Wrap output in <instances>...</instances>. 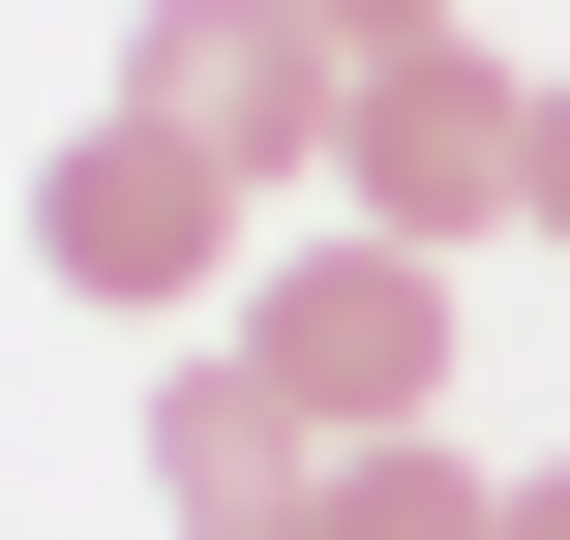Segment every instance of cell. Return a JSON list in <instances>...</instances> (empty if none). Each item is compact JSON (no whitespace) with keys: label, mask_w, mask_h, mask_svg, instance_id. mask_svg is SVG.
Instances as JSON below:
<instances>
[{"label":"cell","mask_w":570,"mask_h":540,"mask_svg":"<svg viewBox=\"0 0 570 540\" xmlns=\"http://www.w3.org/2000/svg\"><path fill=\"white\" fill-rule=\"evenodd\" d=\"M240 361H271L331 451H421V421H451V240H361V210H331L301 271H240Z\"/></svg>","instance_id":"cell-1"},{"label":"cell","mask_w":570,"mask_h":540,"mask_svg":"<svg viewBox=\"0 0 570 540\" xmlns=\"http://www.w3.org/2000/svg\"><path fill=\"white\" fill-rule=\"evenodd\" d=\"M120 120H180V150L271 210V180H331V120H361V30H331V0H150V30H120Z\"/></svg>","instance_id":"cell-2"},{"label":"cell","mask_w":570,"mask_h":540,"mask_svg":"<svg viewBox=\"0 0 570 540\" xmlns=\"http://www.w3.org/2000/svg\"><path fill=\"white\" fill-rule=\"evenodd\" d=\"M331 210H361V240H511V210H541V90L451 60V30H391L361 120H331Z\"/></svg>","instance_id":"cell-3"},{"label":"cell","mask_w":570,"mask_h":540,"mask_svg":"<svg viewBox=\"0 0 570 540\" xmlns=\"http://www.w3.org/2000/svg\"><path fill=\"white\" fill-rule=\"evenodd\" d=\"M30 271H60L90 331H150V301H240V180H210L180 120H90V150H30Z\"/></svg>","instance_id":"cell-4"},{"label":"cell","mask_w":570,"mask_h":540,"mask_svg":"<svg viewBox=\"0 0 570 540\" xmlns=\"http://www.w3.org/2000/svg\"><path fill=\"white\" fill-rule=\"evenodd\" d=\"M150 511L180 540H301L331 511V421H301L271 361H180V391H150Z\"/></svg>","instance_id":"cell-5"},{"label":"cell","mask_w":570,"mask_h":540,"mask_svg":"<svg viewBox=\"0 0 570 540\" xmlns=\"http://www.w3.org/2000/svg\"><path fill=\"white\" fill-rule=\"evenodd\" d=\"M301 540H511V481L421 421V451H331V511H301Z\"/></svg>","instance_id":"cell-6"},{"label":"cell","mask_w":570,"mask_h":540,"mask_svg":"<svg viewBox=\"0 0 570 540\" xmlns=\"http://www.w3.org/2000/svg\"><path fill=\"white\" fill-rule=\"evenodd\" d=\"M511 240H570V60H541V210H511Z\"/></svg>","instance_id":"cell-7"},{"label":"cell","mask_w":570,"mask_h":540,"mask_svg":"<svg viewBox=\"0 0 570 540\" xmlns=\"http://www.w3.org/2000/svg\"><path fill=\"white\" fill-rule=\"evenodd\" d=\"M331 30H361V60H391V30H451V0H331Z\"/></svg>","instance_id":"cell-8"},{"label":"cell","mask_w":570,"mask_h":540,"mask_svg":"<svg viewBox=\"0 0 570 540\" xmlns=\"http://www.w3.org/2000/svg\"><path fill=\"white\" fill-rule=\"evenodd\" d=\"M511 540H570V451H541V481H511Z\"/></svg>","instance_id":"cell-9"}]
</instances>
